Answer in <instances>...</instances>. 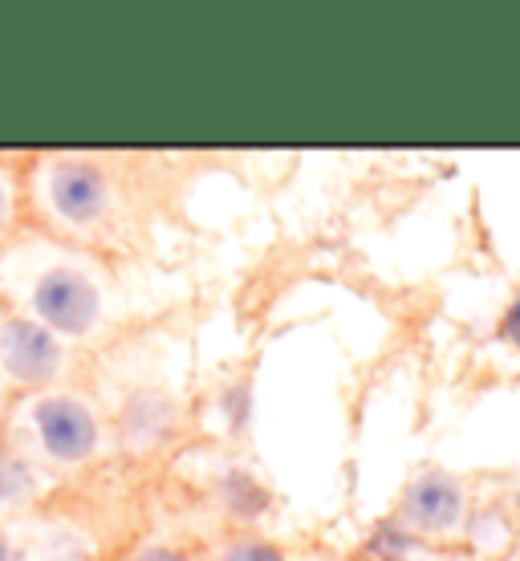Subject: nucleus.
Wrapping results in <instances>:
<instances>
[{
  "instance_id": "obj_1",
  "label": "nucleus",
  "mask_w": 520,
  "mask_h": 561,
  "mask_svg": "<svg viewBox=\"0 0 520 561\" xmlns=\"http://www.w3.org/2000/svg\"><path fill=\"white\" fill-rule=\"evenodd\" d=\"M16 448L28 460L37 456L49 468H82L102 448V420L99 408L78 391H49L25 394L16 408Z\"/></svg>"
},
{
  "instance_id": "obj_2",
  "label": "nucleus",
  "mask_w": 520,
  "mask_h": 561,
  "mask_svg": "<svg viewBox=\"0 0 520 561\" xmlns=\"http://www.w3.org/2000/svg\"><path fill=\"white\" fill-rule=\"evenodd\" d=\"M28 196L61 232H94L114 211V180L90 154H49L28 171Z\"/></svg>"
},
{
  "instance_id": "obj_3",
  "label": "nucleus",
  "mask_w": 520,
  "mask_h": 561,
  "mask_svg": "<svg viewBox=\"0 0 520 561\" xmlns=\"http://www.w3.org/2000/svg\"><path fill=\"white\" fill-rule=\"evenodd\" d=\"M25 313H33L45 330H54L66 346L82 342L106 318V289L102 280L78 261H49L33 273L25 289Z\"/></svg>"
},
{
  "instance_id": "obj_4",
  "label": "nucleus",
  "mask_w": 520,
  "mask_h": 561,
  "mask_svg": "<svg viewBox=\"0 0 520 561\" xmlns=\"http://www.w3.org/2000/svg\"><path fill=\"white\" fill-rule=\"evenodd\" d=\"M394 525L415 541H460L472 529V484L448 468H419L398 496Z\"/></svg>"
},
{
  "instance_id": "obj_5",
  "label": "nucleus",
  "mask_w": 520,
  "mask_h": 561,
  "mask_svg": "<svg viewBox=\"0 0 520 561\" xmlns=\"http://www.w3.org/2000/svg\"><path fill=\"white\" fill-rule=\"evenodd\" d=\"M70 366V346L25 309H0V375L9 391H49Z\"/></svg>"
},
{
  "instance_id": "obj_6",
  "label": "nucleus",
  "mask_w": 520,
  "mask_h": 561,
  "mask_svg": "<svg viewBox=\"0 0 520 561\" xmlns=\"http://www.w3.org/2000/svg\"><path fill=\"white\" fill-rule=\"evenodd\" d=\"M33 492H37L33 460L16 448L13 439H0V513L25 505Z\"/></svg>"
},
{
  "instance_id": "obj_7",
  "label": "nucleus",
  "mask_w": 520,
  "mask_h": 561,
  "mask_svg": "<svg viewBox=\"0 0 520 561\" xmlns=\"http://www.w3.org/2000/svg\"><path fill=\"white\" fill-rule=\"evenodd\" d=\"M220 501H224V508L236 520H256L268 508V492H265V484L256 477H249V472H228V477L220 480Z\"/></svg>"
},
{
  "instance_id": "obj_8",
  "label": "nucleus",
  "mask_w": 520,
  "mask_h": 561,
  "mask_svg": "<svg viewBox=\"0 0 520 561\" xmlns=\"http://www.w3.org/2000/svg\"><path fill=\"white\" fill-rule=\"evenodd\" d=\"M211 561H289L273 537H261V534H232L224 546L216 549V558Z\"/></svg>"
},
{
  "instance_id": "obj_9",
  "label": "nucleus",
  "mask_w": 520,
  "mask_h": 561,
  "mask_svg": "<svg viewBox=\"0 0 520 561\" xmlns=\"http://www.w3.org/2000/svg\"><path fill=\"white\" fill-rule=\"evenodd\" d=\"M21 216V180L9 168H0V237H9Z\"/></svg>"
},
{
  "instance_id": "obj_10",
  "label": "nucleus",
  "mask_w": 520,
  "mask_h": 561,
  "mask_svg": "<svg viewBox=\"0 0 520 561\" xmlns=\"http://www.w3.org/2000/svg\"><path fill=\"white\" fill-rule=\"evenodd\" d=\"M496 337L505 342L508 351L520 354V285L512 289V297L500 309V322H496Z\"/></svg>"
},
{
  "instance_id": "obj_11",
  "label": "nucleus",
  "mask_w": 520,
  "mask_h": 561,
  "mask_svg": "<svg viewBox=\"0 0 520 561\" xmlns=\"http://www.w3.org/2000/svg\"><path fill=\"white\" fill-rule=\"evenodd\" d=\"M127 561H196L187 549H180V546H167V541H155V546H142V549H135Z\"/></svg>"
},
{
  "instance_id": "obj_12",
  "label": "nucleus",
  "mask_w": 520,
  "mask_h": 561,
  "mask_svg": "<svg viewBox=\"0 0 520 561\" xmlns=\"http://www.w3.org/2000/svg\"><path fill=\"white\" fill-rule=\"evenodd\" d=\"M0 561H21V553H16V546L9 541V537L0 534Z\"/></svg>"
},
{
  "instance_id": "obj_13",
  "label": "nucleus",
  "mask_w": 520,
  "mask_h": 561,
  "mask_svg": "<svg viewBox=\"0 0 520 561\" xmlns=\"http://www.w3.org/2000/svg\"><path fill=\"white\" fill-rule=\"evenodd\" d=\"M9 399H13V391H9V382H4V375H0V420L9 415Z\"/></svg>"
},
{
  "instance_id": "obj_14",
  "label": "nucleus",
  "mask_w": 520,
  "mask_h": 561,
  "mask_svg": "<svg viewBox=\"0 0 520 561\" xmlns=\"http://www.w3.org/2000/svg\"><path fill=\"white\" fill-rule=\"evenodd\" d=\"M313 561H362V558H313Z\"/></svg>"
}]
</instances>
